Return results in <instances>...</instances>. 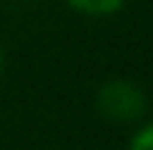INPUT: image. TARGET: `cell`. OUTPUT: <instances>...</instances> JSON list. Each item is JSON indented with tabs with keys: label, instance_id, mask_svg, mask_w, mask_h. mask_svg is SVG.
Masks as SVG:
<instances>
[{
	"label": "cell",
	"instance_id": "obj_2",
	"mask_svg": "<svg viewBox=\"0 0 153 150\" xmlns=\"http://www.w3.org/2000/svg\"><path fill=\"white\" fill-rule=\"evenodd\" d=\"M68 5L80 12V15H93V18H105L116 15V12L126 5V0H65Z\"/></svg>",
	"mask_w": 153,
	"mask_h": 150
},
{
	"label": "cell",
	"instance_id": "obj_1",
	"mask_svg": "<svg viewBox=\"0 0 153 150\" xmlns=\"http://www.w3.org/2000/svg\"><path fill=\"white\" fill-rule=\"evenodd\" d=\"M95 108L111 123H136L146 115V95L131 80H108L95 95Z\"/></svg>",
	"mask_w": 153,
	"mask_h": 150
},
{
	"label": "cell",
	"instance_id": "obj_4",
	"mask_svg": "<svg viewBox=\"0 0 153 150\" xmlns=\"http://www.w3.org/2000/svg\"><path fill=\"white\" fill-rule=\"evenodd\" d=\"M3 65H5V58H3V50H0V75H3Z\"/></svg>",
	"mask_w": 153,
	"mask_h": 150
},
{
	"label": "cell",
	"instance_id": "obj_3",
	"mask_svg": "<svg viewBox=\"0 0 153 150\" xmlns=\"http://www.w3.org/2000/svg\"><path fill=\"white\" fill-rule=\"evenodd\" d=\"M128 150H153V123L143 125V128L131 138Z\"/></svg>",
	"mask_w": 153,
	"mask_h": 150
}]
</instances>
